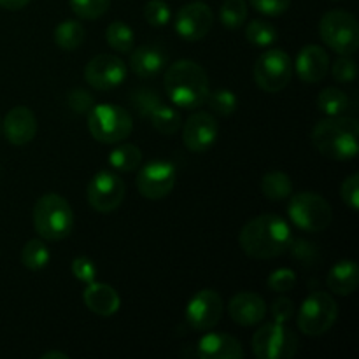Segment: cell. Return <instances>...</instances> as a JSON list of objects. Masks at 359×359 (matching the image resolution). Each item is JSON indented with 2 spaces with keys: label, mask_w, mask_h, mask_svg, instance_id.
I'll use <instances>...</instances> for the list:
<instances>
[{
  "label": "cell",
  "mask_w": 359,
  "mask_h": 359,
  "mask_svg": "<svg viewBox=\"0 0 359 359\" xmlns=\"http://www.w3.org/2000/svg\"><path fill=\"white\" fill-rule=\"evenodd\" d=\"M291 248H293L294 256H297V258L300 259L302 263H304V262H311V259L314 258V255H316L314 245L309 244V242H302V241H298L297 244H294V245L291 244Z\"/></svg>",
  "instance_id": "cell-44"
},
{
  "label": "cell",
  "mask_w": 359,
  "mask_h": 359,
  "mask_svg": "<svg viewBox=\"0 0 359 359\" xmlns=\"http://www.w3.org/2000/svg\"><path fill=\"white\" fill-rule=\"evenodd\" d=\"M28 4H30V0H0V7L7 11H20L27 7Z\"/></svg>",
  "instance_id": "cell-45"
},
{
  "label": "cell",
  "mask_w": 359,
  "mask_h": 359,
  "mask_svg": "<svg viewBox=\"0 0 359 359\" xmlns=\"http://www.w3.org/2000/svg\"><path fill=\"white\" fill-rule=\"evenodd\" d=\"M219 123L207 111L193 112L182 126V142L191 153H205L216 144Z\"/></svg>",
  "instance_id": "cell-16"
},
{
  "label": "cell",
  "mask_w": 359,
  "mask_h": 359,
  "mask_svg": "<svg viewBox=\"0 0 359 359\" xmlns=\"http://www.w3.org/2000/svg\"><path fill=\"white\" fill-rule=\"evenodd\" d=\"M223 298L214 290H200L193 294L186 307V321L196 332H209L216 328L223 318Z\"/></svg>",
  "instance_id": "cell-13"
},
{
  "label": "cell",
  "mask_w": 359,
  "mask_h": 359,
  "mask_svg": "<svg viewBox=\"0 0 359 359\" xmlns=\"http://www.w3.org/2000/svg\"><path fill=\"white\" fill-rule=\"evenodd\" d=\"M214 25V13L205 2H189L177 11L174 28L186 42H198Z\"/></svg>",
  "instance_id": "cell-15"
},
{
  "label": "cell",
  "mask_w": 359,
  "mask_h": 359,
  "mask_svg": "<svg viewBox=\"0 0 359 359\" xmlns=\"http://www.w3.org/2000/svg\"><path fill=\"white\" fill-rule=\"evenodd\" d=\"M298 337L280 323H266L252 335V353L258 359H290L298 353Z\"/></svg>",
  "instance_id": "cell-9"
},
{
  "label": "cell",
  "mask_w": 359,
  "mask_h": 359,
  "mask_svg": "<svg viewBox=\"0 0 359 359\" xmlns=\"http://www.w3.org/2000/svg\"><path fill=\"white\" fill-rule=\"evenodd\" d=\"M287 216L291 223L309 233L325 231L333 221V210L328 200L311 191L291 195L287 205Z\"/></svg>",
  "instance_id": "cell-6"
},
{
  "label": "cell",
  "mask_w": 359,
  "mask_h": 359,
  "mask_svg": "<svg viewBox=\"0 0 359 359\" xmlns=\"http://www.w3.org/2000/svg\"><path fill=\"white\" fill-rule=\"evenodd\" d=\"M67 104L76 114H88L95 105V98L91 97L90 91L83 90V88H76V90L67 95Z\"/></svg>",
  "instance_id": "cell-38"
},
{
  "label": "cell",
  "mask_w": 359,
  "mask_h": 359,
  "mask_svg": "<svg viewBox=\"0 0 359 359\" xmlns=\"http://www.w3.org/2000/svg\"><path fill=\"white\" fill-rule=\"evenodd\" d=\"M337 2H339V0H337Z\"/></svg>",
  "instance_id": "cell-48"
},
{
  "label": "cell",
  "mask_w": 359,
  "mask_h": 359,
  "mask_svg": "<svg viewBox=\"0 0 359 359\" xmlns=\"http://www.w3.org/2000/svg\"><path fill=\"white\" fill-rule=\"evenodd\" d=\"M21 263L23 266H27L32 272H39V270L46 269L51 258V252H49L48 245L41 241V238H32L21 249Z\"/></svg>",
  "instance_id": "cell-28"
},
{
  "label": "cell",
  "mask_w": 359,
  "mask_h": 359,
  "mask_svg": "<svg viewBox=\"0 0 359 359\" xmlns=\"http://www.w3.org/2000/svg\"><path fill=\"white\" fill-rule=\"evenodd\" d=\"M109 163L118 172H133L142 163V153L135 144H119L109 153Z\"/></svg>",
  "instance_id": "cell-27"
},
{
  "label": "cell",
  "mask_w": 359,
  "mask_h": 359,
  "mask_svg": "<svg viewBox=\"0 0 359 359\" xmlns=\"http://www.w3.org/2000/svg\"><path fill=\"white\" fill-rule=\"evenodd\" d=\"M340 196L353 210H359V174H351L340 186Z\"/></svg>",
  "instance_id": "cell-40"
},
{
  "label": "cell",
  "mask_w": 359,
  "mask_h": 359,
  "mask_svg": "<svg viewBox=\"0 0 359 359\" xmlns=\"http://www.w3.org/2000/svg\"><path fill=\"white\" fill-rule=\"evenodd\" d=\"M339 318V305L326 291L309 294L298 311V328L307 337H321L333 328Z\"/></svg>",
  "instance_id": "cell-8"
},
{
  "label": "cell",
  "mask_w": 359,
  "mask_h": 359,
  "mask_svg": "<svg viewBox=\"0 0 359 359\" xmlns=\"http://www.w3.org/2000/svg\"><path fill=\"white\" fill-rule=\"evenodd\" d=\"M298 77L304 83L316 84L321 83L330 70V56L325 48L316 44H309L300 49L294 63Z\"/></svg>",
  "instance_id": "cell-19"
},
{
  "label": "cell",
  "mask_w": 359,
  "mask_h": 359,
  "mask_svg": "<svg viewBox=\"0 0 359 359\" xmlns=\"http://www.w3.org/2000/svg\"><path fill=\"white\" fill-rule=\"evenodd\" d=\"M293 63L283 49H266L255 63V81L265 93H279L290 84Z\"/></svg>",
  "instance_id": "cell-10"
},
{
  "label": "cell",
  "mask_w": 359,
  "mask_h": 359,
  "mask_svg": "<svg viewBox=\"0 0 359 359\" xmlns=\"http://www.w3.org/2000/svg\"><path fill=\"white\" fill-rule=\"evenodd\" d=\"M332 74L335 77V81H339V83H353L358 74L356 62L349 55H340V58H337L333 62Z\"/></svg>",
  "instance_id": "cell-37"
},
{
  "label": "cell",
  "mask_w": 359,
  "mask_h": 359,
  "mask_svg": "<svg viewBox=\"0 0 359 359\" xmlns=\"http://www.w3.org/2000/svg\"><path fill=\"white\" fill-rule=\"evenodd\" d=\"M228 314L238 326H256L265 319L266 304L258 293L242 291L230 300Z\"/></svg>",
  "instance_id": "cell-18"
},
{
  "label": "cell",
  "mask_w": 359,
  "mask_h": 359,
  "mask_svg": "<svg viewBox=\"0 0 359 359\" xmlns=\"http://www.w3.org/2000/svg\"><path fill=\"white\" fill-rule=\"evenodd\" d=\"M32 219H34V228L39 237L49 242L63 241L74 230L72 207L63 196L56 193L42 195L35 202Z\"/></svg>",
  "instance_id": "cell-4"
},
{
  "label": "cell",
  "mask_w": 359,
  "mask_h": 359,
  "mask_svg": "<svg viewBox=\"0 0 359 359\" xmlns=\"http://www.w3.org/2000/svg\"><path fill=\"white\" fill-rule=\"evenodd\" d=\"M133 104H135L137 111L140 112V116L147 118L151 111L160 104V98L154 95V91L149 90H139V91H133Z\"/></svg>",
  "instance_id": "cell-43"
},
{
  "label": "cell",
  "mask_w": 359,
  "mask_h": 359,
  "mask_svg": "<svg viewBox=\"0 0 359 359\" xmlns=\"http://www.w3.org/2000/svg\"><path fill=\"white\" fill-rule=\"evenodd\" d=\"M311 137L316 149L330 160H353L359 151V125L346 114L328 116L316 123Z\"/></svg>",
  "instance_id": "cell-3"
},
{
  "label": "cell",
  "mask_w": 359,
  "mask_h": 359,
  "mask_svg": "<svg viewBox=\"0 0 359 359\" xmlns=\"http://www.w3.org/2000/svg\"><path fill=\"white\" fill-rule=\"evenodd\" d=\"M165 63H167V55L163 53V49L156 48V46H139L130 55V69L142 79H149V77L160 74Z\"/></svg>",
  "instance_id": "cell-22"
},
{
  "label": "cell",
  "mask_w": 359,
  "mask_h": 359,
  "mask_svg": "<svg viewBox=\"0 0 359 359\" xmlns=\"http://www.w3.org/2000/svg\"><path fill=\"white\" fill-rule=\"evenodd\" d=\"M126 186L118 174L109 170L98 172L88 184V203L97 212L107 214L118 209L125 200Z\"/></svg>",
  "instance_id": "cell-12"
},
{
  "label": "cell",
  "mask_w": 359,
  "mask_h": 359,
  "mask_svg": "<svg viewBox=\"0 0 359 359\" xmlns=\"http://www.w3.org/2000/svg\"><path fill=\"white\" fill-rule=\"evenodd\" d=\"M105 41L114 51L130 53L135 44V34L125 21H112L105 30Z\"/></svg>",
  "instance_id": "cell-30"
},
{
  "label": "cell",
  "mask_w": 359,
  "mask_h": 359,
  "mask_svg": "<svg viewBox=\"0 0 359 359\" xmlns=\"http://www.w3.org/2000/svg\"><path fill=\"white\" fill-rule=\"evenodd\" d=\"M318 109L325 116H342L349 111V97L339 88H325L318 95Z\"/></svg>",
  "instance_id": "cell-29"
},
{
  "label": "cell",
  "mask_w": 359,
  "mask_h": 359,
  "mask_svg": "<svg viewBox=\"0 0 359 359\" xmlns=\"http://www.w3.org/2000/svg\"><path fill=\"white\" fill-rule=\"evenodd\" d=\"M205 102L209 104L210 111H212L214 114H219L223 116V118H228V116L233 114V112L237 111V105H238L237 95H235L231 90H226V88H219V90L209 91Z\"/></svg>",
  "instance_id": "cell-33"
},
{
  "label": "cell",
  "mask_w": 359,
  "mask_h": 359,
  "mask_svg": "<svg viewBox=\"0 0 359 359\" xmlns=\"http://www.w3.org/2000/svg\"><path fill=\"white\" fill-rule=\"evenodd\" d=\"M84 305L100 318H111L121 307L118 291L105 283H90L83 293Z\"/></svg>",
  "instance_id": "cell-21"
},
{
  "label": "cell",
  "mask_w": 359,
  "mask_h": 359,
  "mask_svg": "<svg viewBox=\"0 0 359 359\" xmlns=\"http://www.w3.org/2000/svg\"><path fill=\"white\" fill-rule=\"evenodd\" d=\"M177 181L174 163L167 160H153L137 174V189L147 200H161L170 195Z\"/></svg>",
  "instance_id": "cell-11"
},
{
  "label": "cell",
  "mask_w": 359,
  "mask_h": 359,
  "mask_svg": "<svg viewBox=\"0 0 359 359\" xmlns=\"http://www.w3.org/2000/svg\"><path fill=\"white\" fill-rule=\"evenodd\" d=\"M270 312H272V318L276 323H280V325H286L287 321L294 318V304L293 300L286 297H280L277 300H273L272 307H270Z\"/></svg>",
  "instance_id": "cell-42"
},
{
  "label": "cell",
  "mask_w": 359,
  "mask_h": 359,
  "mask_svg": "<svg viewBox=\"0 0 359 359\" xmlns=\"http://www.w3.org/2000/svg\"><path fill=\"white\" fill-rule=\"evenodd\" d=\"M165 93L175 107L198 109L209 95V77L205 69L193 60H179L165 70Z\"/></svg>",
  "instance_id": "cell-2"
},
{
  "label": "cell",
  "mask_w": 359,
  "mask_h": 359,
  "mask_svg": "<svg viewBox=\"0 0 359 359\" xmlns=\"http://www.w3.org/2000/svg\"><path fill=\"white\" fill-rule=\"evenodd\" d=\"M359 266L354 259H340L332 266L326 279V286L333 294L349 297L358 290Z\"/></svg>",
  "instance_id": "cell-23"
},
{
  "label": "cell",
  "mask_w": 359,
  "mask_h": 359,
  "mask_svg": "<svg viewBox=\"0 0 359 359\" xmlns=\"http://www.w3.org/2000/svg\"><path fill=\"white\" fill-rule=\"evenodd\" d=\"M84 79L93 90L109 91L121 86L126 79V65L116 55H98L84 67Z\"/></svg>",
  "instance_id": "cell-14"
},
{
  "label": "cell",
  "mask_w": 359,
  "mask_h": 359,
  "mask_svg": "<svg viewBox=\"0 0 359 359\" xmlns=\"http://www.w3.org/2000/svg\"><path fill=\"white\" fill-rule=\"evenodd\" d=\"M323 42L339 55L353 56L359 46V27L356 18L342 9L328 11L319 21Z\"/></svg>",
  "instance_id": "cell-7"
},
{
  "label": "cell",
  "mask_w": 359,
  "mask_h": 359,
  "mask_svg": "<svg viewBox=\"0 0 359 359\" xmlns=\"http://www.w3.org/2000/svg\"><path fill=\"white\" fill-rule=\"evenodd\" d=\"M86 32L84 27L76 20H65L55 28V42L63 51H74L84 42Z\"/></svg>",
  "instance_id": "cell-26"
},
{
  "label": "cell",
  "mask_w": 359,
  "mask_h": 359,
  "mask_svg": "<svg viewBox=\"0 0 359 359\" xmlns=\"http://www.w3.org/2000/svg\"><path fill=\"white\" fill-rule=\"evenodd\" d=\"M196 356L202 359H242L244 349L235 337L210 332L205 333L196 344Z\"/></svg>",
  "instance_id": "cell-20"
},
{
  "label": "cell",
  "mask_w": 359,
  "mask_h": 359,
  "mask_svg": "<svg viewBox=\"0 0 359 359\" xmlns=\"http://www.w3.org/2000/svg\"><path fill=\"white\" fill-rule=\"evenodd\" d=\"M74 14L81 20H98L111 7V0H69Z\"/></svg>",
  "instance_id": "cell-34"
},
{
  "label": "cell",
  "mask_w": 359,
  "mask_h": 359,
  "mask_svg": "<svg viewBox=\"0 0 359 359\" xmlns=\"http://www.w3.org/2000/svg\"><path fill=\"white\" fill-rule=\"evenodd\" d=\"M238 244L252 259H273L287 252L293 244L290 223L276 214L252 217L242 226Z\"/></svg>",
  "instance_id": "cell-1"
},
{
  "label": "cell",
  "mask_w": 359,
  "mask_h": 359,
  "mask_svg": "<svg viewBox=\"0 0 359 359\" xmlns=\"http://www.w3.org/2000/svg\"><path fill=\"white\" fill-rule=\"evenodd\" d=\"M147 118H149L154 130H158L163 135H174L182 125L181 114L177 112V109L172 107V105L161 104V102L147 114Z\"/></svg>",
  "instance_id": "cell-25"
},
{
  "label": "cell",
  "mask_w": 359,
  "mask_h": 359,
  "mask_svg": "<svg viewBox=\"0 0 359 359\" xmlns=\"http://www.w3.org/2000/svg\"><path fill=\"white\" fill-rule=\"evenodd\" d=\"M297 272L291 269H277L269 276V290L276 291V293H287V291L294 290L297 286Z\"/></svg>",
  "instance_id": "cell-36"
},
{
  "label": "cell",
  "mask_w": 359,
  "mask_h": 359,
  "mask_svg": "<svg viewBox=\"0 0 359 359\" xmlns=\"http://www.w3.org/2000/svg\"><path fill=\"white\" fill-rule=\"evenodd\" d=\"M70 270H72L74 277L84 284H90L97 279V266L86 256H77V258H74Z\"/></svg>",
  "instance_id": "cell-39"
},
{
  "label": "cell",
  "mask_w": 359,
  "mask_h": 359,
  "mask_svg": "<svg viewBox=\"0 0 359 359\" xmlns=\"http://www.w3.org/2000/svg\"><path fill=\"white\" fill-rule=\"evenodd\" d=\"M277 28L266 20H255L245 28V37L256 48H270L277 41Z\"/></svg>",
  "instance_id": "cell-31"
},
{
  "label": "cell",
  "mask_w": 359,
  "mask_h": 359,
  "mask_svg": "<svg viewBox=\"0 0 359 359\" xmlns=\"http://www.w3.org/2000/svg\"><path fill=\"white\" fill-rule=\"evenodd\" d=\"M88 130L100 144H119L132 133L133 118L119 105L98 104L88 112Z\"/></svg>",
  "instance_id": "cell-5"
},
{
  "label": "cell",
  "mask_w": 359,
  "mask_h": 359,
  "mask_svg": "<svg viewBox=\"0 0 359 359\" xmlns=\"http://www.w3.org/2000/svg\"><path fill=\"white\" fill-rule=\"evenodd\" d=\"M42 359H69V354L60 353V351H49V353L42 354Z\"/></svg>",
  "instance_id": "cell-46"
},
{
  "label": "cell",
  "mask_w": 359,
  "mask_h": 359,
  "mask_svg": "<svg viewBox=\"0 0 359 359\" xmlns=\"http://www.w3.org/2000/svg\"><path fill=\"white\" fill-rule=\"evenodd\" d=\"M0 128H2V121H0Z\"/></svg>",
  "instance_id": "cell-47"
},
{
  "label": "cell",
  "mask_w": 359,
  "mask_h": 359,
  "mask_svg": "<svg viewBox=\"0 0 359 359\" xmlns=\"http://www.w3.org/2000/svg\"><path fill=\"white\" fill-rule=\"evenodd\" d=\"M249 4H251L258 13L270 18H277L283 16V14L290 9L291 0H249Z\"/></svg>",
  "instance_id": "cell-41"
},
{
  "label": "cell",
  "mask_w": 359,
  "mask_h": 359,
  "mask_svg": "<svg viewBox=\"0 0 359 359\" xmlns=\"http://www.w3.org/2000/svg\"><path fill=\"white\" fill-rule=\"evenodd\" d=\"M221 23L228 30H238L248 20V2L245 0H224L219 11Z\"/></svg>",
  "instance_id": "cell-32"
},
{
  "label": "cell",
  "mask_w": 359,
  "mask_h": 359,
  "mask_svg": "<svg viewBox=\"0 0 359 359\" xmlns=\"http://www.w3.org/2000/svg\"><path fill=\"white\" fill-rule=\"evenodd\" d=\"M144 18H146V21L151 27H165L172 20L170 6L167 2H163V0H149L144 6Z\"/></svg>",
  "instance_id": "cell-35"
},
{
  "label": "cell",
  "mask_w": 359,
  "mask_h": 359,
  "mask_svg": "<svg viewBox=\"0 0 359 359\" xmlns=\"http://www.w3.org/2000/svg\"><path fill=\"white\" fill-rule=\"evenodd\" d=\"M259 188H262L263 195L272 202H280L293 195V182H291L290 175L280 170L266 172L262 177Z\"/></svg>",
  "instance_id": "cell-24"
},
{
  "label": "cell",
  "mask_w": 359,
  "mask_h": 359,
  "mask_svg": "<svg viewBox=\"0 0 359 359\" xmlns=\"http://www.w3.org/2000/svg\"><path fill=\"white\" fill-rule=\"evenodd\" d=\"M2 132L7 142L13 146H27L37 135V118L32 109L16 105L4 118Z\"/></svg>",
  "instance_id": "cell-17"
}]
</instances>
